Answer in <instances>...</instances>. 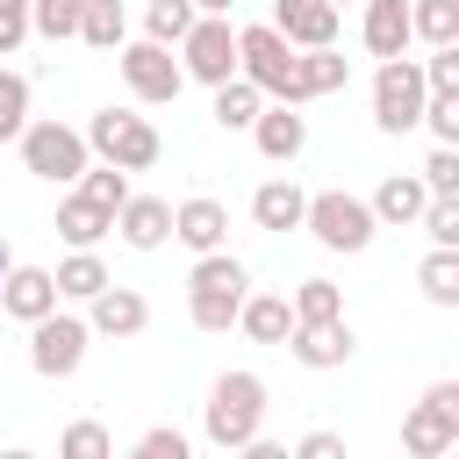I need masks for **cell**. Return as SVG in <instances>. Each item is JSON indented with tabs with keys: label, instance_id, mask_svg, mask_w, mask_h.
<instances>
[{
	"label": "cell",
	"instance_id": "ac0fdd59",
	"mask_svg": "<svg viewBox=\"0 0 459 459\" xmlns=\"http://www.w3.org/2000/svg\"><path fill=\"white\" fill-rule=\"evenodd\" d=\"M344 86H351V57H344L337 43L294 57V100H301V108H308V100H330V93H344Z\"/></svg>",
	"mask_w": 459,
	"mask_h": 459
},
{
	"label": "cell",
	"instance_id": "5bb4252c",
	"mask_svg": "<svg viewBox=\"0 0 459 459\" xmlns=\"http://www.w3.org/2000/svg\"><path fill=\"white\" fill-rule=\"evenodd\" d=\"M86 330H93V337H115V344H122V337H143V330H151V301H143L136 287H115V280H108V287L86 301Z\"/></svg>",
	"mask_w": 459,
	"mask_h": 459
},
{
	"label": "cell",
	"instance_id": "d6a6232c",
	"mask_svg": "<svg viewBox=\"0 0 459 459\" xmlns=\"http://www.w3.org/2000/svg\"><path fill=\"white\" fill-rule=\"evenodd\" d=\"M194 14H201L194 0H143V36L151 43H179L194 29Z\"/></svg>",
	"mask_w": 459,
	"mask_h": 459
},
{
	"label": "cell",
	"instance_id": "7bdbcfd3",
	"mask_svg": "<svg viewBox=\"0 0 459 459\" xmlns=\"http://www.w3.org/2000/svg\"><path fill=\"white\" fill-rule=\"evenodd\" d=\"M7 265H14V251H7V237H0V273H7Z\"/></svg>",
	"mask_w": 459,
	"mask_h": 459
},
{
	"label": "cell",
	"instance_id": "cb8c5ba5",
	"mask_svg": "<svg viewBox=\"0 0 459 459\" xmlns=\"http://www.w3.org/2000/svg\"><path fill=\"white\" fill-rule=\"evenodd\" d=\"M108 230H115V215H108V208H93L86 194H65V201H57V237H65L72 251H86V244H100Z\"/></svg>",
	"mask_w": 459,
	"mask_h": 459
},
{
	"label": "cell",
	"instance_id": "f1b7e54d",
	"mask_svg": "<svg viewBox=\"0 0 459 459\" xmlns=\"http://www.w3.org/2000/svg\"><path fill=\"white\" fill-rule=\"evenodd\" d=\"M409 36H423L430 50L459 43V0H409Z\"/></svg>",
	"mask_w": 459,
	"mask_h": 459
},
{
	"label": "cell",
	"instance_id": "e0dca14e",
	"mask_svg": "<svg viewBox=\"0 0 459 459\" xmlns=\"http://www.w3.org/2000/svg\"><path fill=\"white\" fill-rule=\"evenodd\" d=\"M273 29L294 50H323V43H337V7L330 0H273Z\"/></svg>",
	"mask_w": 459,
	"mask_h": 459
},
{
	"label": "cell",
	"instance_id": "277c9868",
	"mask_svg": "<svg viewBox=\"0 0 459 459\" xmlns=\"http://www.w3.org/2000/svg\"><path fill=\"white\" fill-rule=\"evenodd\" d=\"M301 230L323 244V251H344V258H359L366 244H373V208L359 201V194H344V186H323V194H308V208H301Z\"/></svg>",
	"mask_w": 459,
	"mask_h": 459
},
{
	"label": "cell",
	"instance_id": "4fadbf2b",
	"mask_svg": "<svg viewBox=\"0 0 459 459\" xmlns=\"http://www.w3.org/2000/svg\"><path fill=\"white\" fill-rule=\"evenodd\" d=\"M251 143H258L265 165H294V158L308 151V115L287 108V100H265V108L251 115Z\"/></svg>",
	"mask_w": 459,
	"mask_h": 459
},
{
	"label": "cell",
	"instance_id": "d4e9b609",
	"mask_svg": "<svg viewBox=\"0 0 459 459\" xmlns=\"http://www.w3.org/2000/svg\"><path fill=\"white\" fill-rule=\"evenodd\" d=\"M50 280H57V301H93V294L108 287V265H100V251L86 244V251L57 258V265H50Z\"/></svg>",
	"mask_w": 459,
	"mask_h": 459
},
{
	"label": "cell",
	"instance_id": "b9f144b4",
	"mask_svg": "<svg viewBox=\"0 0 459 459\" xmlns=\"http://www.w3.org/2000/svg\"><path fill=\"white\" fill-rule=\"evenodd\" d=\"M201 14H237V0H194Z\"/></svg>",
	"mask_w": 459,
	"mask_h": 459
},
{
	"label": "cell",
	"instance_id": "9c48e42d",
	"mask_svg": "<svg viewBox=\"0 0 459 459\" xmlns=\"http://www.w3.org/2000/svg\"><path fill=\"white\" fill-rule=\"evenodd\" d=\"M172 50H179V72L201 79V86L237 79V29H230V14H194V29H186Z\"/></svg>",
	"mask_w": 459,
	"mask_h": 459
},
{
	"label": "cell",
	"instance_id": "f546056e",
	"mask_svg": "<svg viewBox=\"0 0 459 459\" xmlns=\"http://www.w3.org/2000/svg\"><path fill=\"white\" fill-rule=\"evenodd\" d=\"M72 186H79V194H86L93 208H108V215H115V208L129 201V172H122V165H108V158H100V165L86 158V172H79Z\"/></svg>",
	"mask_w": 459,
	"mask_h": 459
},
{
	"label": "cell",
	"instance_id": "7c38bea8",
	"mask_svg": "<svg viewBox=\"0 0 459 459\" xmlns=\"http://www.w3.org/2000/svg\"><path fill=\"white\" fill-rule=\"evenodd\" d=\"M287 351H294V366H308V373H337V366H351L359 337H351L344 316H330V323H294V330H287Z\"/></svg>",
	"mask_w": 459,
	"mask_h": 459
},
{
	"label": "cell",
	"instance_id": "f35d334b",
	"mask_svg": "<svg viewBox=\"0 0 459 459\" xmlns=\"http://www.w3.org/2000/svg\"><path fill=\"white\" fill-rule=\"evenodd\" d=\"M194 445H186V430H172V423H151L143 437H136V459H186Z\"/></svg>",
	"mask_w": 459,
	"mask_h": 459
},
{
	"label": "cell",
	"instance_id": "3957f363",
	"mask_svg": "<svg viewBox=\"0 0 459 459\" xmlns=\"http://www.w3.org/2000/svg\"><path fill=\"white\" fill-rule=\"evenodd\" d=\"M79 136H86L93 158H108V165H122V172H151V165L165 158V136H158L151 115H136V108H100Z\"/></svg>",
	"mask_w": 459,
	"mask_h": 459
},
{
	"label": "cell",
	"instance_id": "7402d4cb",
	"mask_svg": "<svg viewBox=\"0 0 459 459\" xmlns=\"http://www.w3.org/2000/svg\"><path fill=\"white\" fill-rule=\"evenodd\" d=\"M366 7V22H359V36H366V50L373 57H402L416 36H409V0H359Z\"/></svg>",
	"mask_w": 459,
	"mask_h": 459
},
{
	"label": "cell",
	"instance_id": "52a82bcc",
	"mask_svg": "<svg viewBox=\"0 0 459 459\" xmlns=\"http://www.w3.org/2000/svg\"><path fill=\"white\" fill-rule=\"evenodd\" d=\"M423 65L402 50V57H380V72H373V129L380 136H409L416 129V115H423Z\"/></svg>",
	"mask_w": 459,
	"mask_h": 459
},
{
	"label": "cell",
	"instance_id": "74e56055",
	"mask_svg": "<svg viewBox=\"0 0 459 459\" xmlns=\"http://www.w3.org/2000/svg\"><path fill=\"white\" fill-rule=\"evenodd\" d=\"M430 194H459V143H437L430 158H423V172H416Z\"/></svg>",
	"mask_w": 459,
	"mask_h": 459
},
{
	"label": "cell",
	"instance_id": "d590c367",
	"mask_svg": "<svg viewBox=\"0 0 459 459\" xmlns=\"http://www.w3.org/2000/svg\"><path fill=\"white\" fill-rule=\"evenodd\" d=\"M57 452H65V459H108V452H115V437H108V423H93V416H86V423H72V430L57 437Z\"/></svg>",
	"mask_w": 459,
	"mask_h": 459
},
{
	"label": "cell",
	"instance_id": "2e32d148",
	"mask_svg": "<svg viewBox=\"0 0 459 459\" xmlns=\"http://www.w3.org/2000/svg\"><path fill=\"white\" fill-rule=\"evenodd\" d=\"M0 308H7L14 323L50 316V308H57V280H50V265H7V273H0Z\"/></svg>",
	"mask_w": 459,
	"mask_h": 459
},
{
	"label": "cell",
	"instance_id": "ee69618b",
	"mask_svg": "<svg viewBox=\"0 0 459 459\" xmlns=\"http://www.w3.org/2000/svg\"><path fill=\"white\" fill-rule=\"evenodd\" d=\"M330 7H337V14H344V7H359V0H330Z\"/></svg>",
	"mask_w": 459,
	"mask_h": 459
},
{
	"label": "cell",
	"instance_id": "6da1fadb",
	"mask_svg": "<svg viewBox=\"0 0 459 459\" xmlns=\"http://www.w3.org/2000/svg\"><path fill=\"white\" fill-rule=\"evenodd\" d=\"M265 380L251 373V366H230V373H215V387H208V402H201V437L215 445V452H244L258 430H265Z\"/></svg>",
	"mask_w": 459,
	"mask_h": 459
},
{
	"label": "cell",
	"instance_id": "7a4b0ae2",
	"mask_svg": "<svg viewBox=\"0 0 459 459\" xmlns=\"http://www.w3.org/2000/svg\"><path fill=\"white\" fill-rule=\"evenodd\" d=\"M244 294H251V265L244 258H230V251H201L194 258V273H186V316H194V330L222 337L237 323Z\"/></svg>",
	"mask_w": 459,
	"mask_h": 459
},
{
	"label": "cell",
	"instance_id": "83f0119b",
	"mask_svg": "<svg viewBox=\"0 0 459 459\" xmlns=\"http://www.w3.org/2000/svg\"><path fill=\"white\" fill-rule=\"evenodd\" d=\"M79 43H93V50H122V43H129V7H122V0H86V14H79Z\"/></svg>",
	"mask_w": 459,
	"mask_h": 459
},
{
	"label": "cell",
	"instance_id": "836d02e7",
	"mask_svg": "<svg viewBox=\"0 0 459 459\" xmlns=\"http://www.w3.org/2000/svg\"><path fill=\"white\" fill-rule=\"evenodd\" d=\"M22 122H29V79L0 65V143H14V136H22Z\"/></svg>",
	"mask_w": 459,
	"mask_h": 459
},
{
	"label": "cell",
	"instance_id": "ba28073f",
	"mask_svg": "<svg viewBox=\"0 0 459 459\" xmlns=\"http://www.w3.org/2000/svg\"><path fill=\"white\" fill-rule=\"evenodd\" d=\"M86 344H93L86 316H72V308L36 316V323H29V366H36V380H72V373L86 366Z\"/></svg>",
	"mask_w": 459,
	"mask_h": 459
},
{
	"label": "cell",
	"instance_id": "ab89813d",
	"mask_svg": "<svg viewBox=\"0 0 459 459\" xmlns=\"http://www.w3.org/2000/svg\"><path fill=\"white\" fill-rule=\"evenodd\" d=\"M29 43V0H0V57Z\"/></svg>",
	"mask_w": 459,
	"mask_h": 459
},
{
	"label": "cell",
	"instance_id": "4dcf8cb0",
	"mask_svg": "<svg viewBox=\"0 0 459 459\" xmlns=\"http://www.w3.org/2000/svg\"><path fill=\"white\" fill-rule=\"evenodd\" d=\"M287 308H294V323H330V316H344V294H337V280H301L294 294H287Z\"/></svg>",
	"mask_w": 459,
	"mask_h": 459
},
{
	"label": "cell",
	"instance_id": "44dd1931",
	"mask_svg": "<svg viewBox=\"0 0 459 459\" xmlns=\"http://www.w3.org/2000/svg\"><path fill=\"white\" fill-rule=\"evenodd\" d=\"M230 330H244L251 344H287V330H294V308H287V294H265V287H251Z\"/></svg>",
	"mask_w": 459,
	"mask_h": 459
},
{
	"label": "cell",
	"instance_id": "30bf717a",
	"mask_svg": "<svg viewBox=\"0 0 459 459\" xmlns=\"http://www.w3.org/2000/svg\"><path fill=\"white\" fill-rule=\"evenodd\" d=\"M115 65H122V86H129L143 108H165V100H179V86H186V72H179L172 43H151V36L122 43V50H115Z\"/></svg>",
	"mask_w": 459,
	"mask_h": 459
},
{
	"label": "cell",
	"instance_id": "8fae6325",
	"mask_svg": "<svg viewBox=\"0 0 459 459\" xmlns=\"http://www.w3.org/2000/svg\"><path fill=\"white\" fill-rule=\"evenodd\" d=\"M402 445H409L416 459H437V452H452V445H459V380H437V387L409 409Z\"/></svg>",
	"mask_w": 459,
	"mask_h": 459
},
{
	"label": "cell",
	"instance_id": "e575fe53",
	"mask_svg": "<svg viewBox=\"0 0 459 459\" xmlns=\"http://www.w3.org/2000/svg\"><path fill=\"white\" fill-rule=\"evenodd\" d=\"M416 129H430L437 143H459V93H423V115Z\"/></svg>",
	"mask_w": 459,
	"mask_h": 459
},
{
	"label": "cell",
	"instance_id": "1f68e13d",
	"mask_svg": "<svg viewBox=\"0 0 459 459\" xmlns=\"http://www.w3.org/2000/svg\"><path fill=\"white\" fill-rule=\"evenodd\" d=\"M79 14H86V0H29V36L72 43L79 36Z\"/></svg>",
	"mask_w": 459,
	"mask_h": 459
},
{
	"label": "cell",
	"instance_id": "ffe728a7",
	"mask_svg": "<svg viewBox=\"0 0 459 459\" xmlns=\"http://www.w3.org/2000/svg\"><path fill=\"white\" fill-rule=\"evenodd\" d=\"M115 230H122L129 251H158V244L172 237V201H158V194H129V201L115 208Z\"/></svg>",
	"mask_w": 459,
	"mask_h": 459
},
{
	"label": "cell",
	"instance_id": "8992f818",
	"mask_svg": "<svg viewBox=\"0 0 459 459\" xmlns=\"http://www.w3.org/2000/svg\"><path fill=\"white\" fill-rule=\"evenodd\" d=\"M14 143H22V172H36V179H50V186H72V179L86 172V158H93L72 122H36V115L22 122Z\"/></svg>",
	"mask_w": 459,
	"mask_h": 459
},
{
	"label": "cell",
	"instance_id": "9a60e30c",
	"mask_svg": "<svg viewBox=\"0 0 459 459\" xmlns=\"http://www.w3.org/2000/svg\"><path fill=\"white\" fill-rule=\"evenodd\" d=\"M172 237L201 258V251H222V237H230V208L215 201V194H186L179 208H172Z\"/></svg>",
	"mask_w": 459,
	"mask_h": 459
},
{
	"label": "cell",
	"instance_id": "60d3db41",
	"mask_svg": "<svg viewBox=\"0 0 459 459\" xmlns=\"http://www.w3.org/2000/svg\"><path fill=\"white\" fill-rule=\"evenodd\" d=\"M294 452H301V459H344V437H337V430H308Z\"/></svg>",
	"mask_w": 459,
	"mask_h": 459
},
{
	"label": "cell",
	"instance_id": "603a6c76",
	"mask_svg": "<svg viewBox=\"0 0 459 459\" xmlns=\"http://www.w3.org/2000/svg\"><path fill=\"white\" fill-rule=\"evenodd\" d=\"M301 208H308V194H301L294 179H265V186L251 194V222H258V230H273V237L301 230Z\"/></svg>",
	"mask_w": 459,
	"mask_h": 459
},
{
	"label": "cell",
	"instance_id": "8d00e7d4",
	"mask_svg": "<svg viewBox=\"0 0 459 459\" xmlns=\"http://www.w3.org/2000/svg\"><path fill=\"white\" fill-rule=\"evenodd\" d=\"M423 65V86L430 93H459V43H437L430 57H416Z\"/></svg>",
	"mask_w": 459,
	"mask_h": 459
},
{
	"label": "cell",
	"instance_id": "5b68a950",
	"mask_svg": "<svg viewBox=\"0 0 459 459\" xmlns=\"http://www.w3.org/2000/svg\"><path fill=\"white\" fill-rule=\"evenodd\" d=\"M294 43L273 29V22H251V29H237V72L265 93V100H287V108H301L294 100Z\"/></svg>",
	"mask_w": 459,
	"mask_h": 459
},
{
	"label": "cell",
	"instance_id": "484cf974",
	"mask_svg": "<svg viewBox=\"0 0 459 459\" xmlns=\"http://www.w3.org/2000/svg\"><path fill=\"white\" fill-rule=\"evenodd\" d=\"M416 287H423V301L459 308V244H430V258L416 265Z\"/></svg>",
	"mask_w": 459,
	"mask_h": 459
},
{
	"label": "cell",
	"instance_id": "d6986e66",
	"mask_svg": "<svg viewBox=\"0 0 459 459\" xmlns=\"http://www.w3.org/2000/svg\"><path fill=\"white\" fill-rule=\"evenodd\" d=\"M423 201H430V186L416 179V172H387L380 186H373V222L380 230H416V215H423Z\"/></svg>",
	"mask_w": 459,
	"mask_h": 459
},
{
	"label": "cell",
	"instance_id": "4316f807",
	"mask_svg": "<svg viewBox=\"0 0 459 459\" xmlns=\"http://www.w3.org/2000/svg\"><path fill=\"white\" fill-rule=\"evenodd\" d=\"M208 93H215V108H208V115H215V129H251V115L265 108V93H258L244 72H237V79H222V86H208Z\"/></svg>",
	"mask_w": 459,
	"mask_h": 459
}]
</instances>
